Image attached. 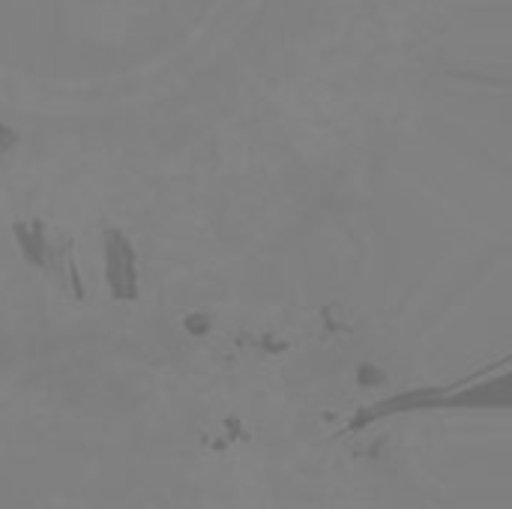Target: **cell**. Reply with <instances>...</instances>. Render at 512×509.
Returning a JSON list of instances; mask_svg holds the SVG:
<instances>
[{
  "instance_id": "cell-1",
  "label": "cell",
  "mask_w": 512,
  "mask_h": 509,
  "mask_svg": "<svg viewBox=\"0 0 512 509\" xmlns=\"http://www.w3.org/2000/svg\"><path fill=\"white\" fill-rule=\"evenodd\" d=\"M105 279L111 285V291L117 297H135V255H132V246L117 234V231H108L105 234Z\"/></svg>"
},
{
  "instance_id": "cell-2",
  "label": "cell",
  "mask_w": 512,
  "mask_h": 509,
  "mask_svg": "<svg viewBox=\"0 0 512 509\" xmlns=\"http://www.w3.org/2000/svg\"><path fill=\"white\" fill-rule=\"evenodd\" d=\"M15 237H18V243H21V249H24V255H27V261H33V264H42L45 261V237H42V228L39 225H15Z\"/></svg>"
}]
</instances>
